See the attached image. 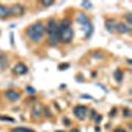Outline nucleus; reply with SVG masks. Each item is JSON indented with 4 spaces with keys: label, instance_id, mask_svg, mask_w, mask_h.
Returning a JSON list of instances; mask_svg holds the SVG:
<instances>
[{
    "label": "nucleus",
    "instance_id": "nucleus-1",
    "mask_svg": "<svg viewBox=\"0 0 132 132\" xmlns=\"http://www.w3.org/2000/svg\"><path fill=\"white\" fill-rule=\"evenodd\" d=\"M58 37H60V42L64 44H69L73 40V28L71 24L67 19H64L58 22Z\"/></svg>",
    "mask_w": 132,
    "mask_h": 132
},
{
    "label": "nucleus",
    "instance_id": "nucleus-2",
    "mask_svg": "<svg viewBox=\"0 0 132 132\" xmlns=\"http://www.w3.org/2000/svg\"><path fill=\"white\" fill-rule=\"evenodd\" d=\"M44 34H45V25L41 21H36L34 24L29 25L26 28V36L33 42H40L44 37Z\"/></svg>",
    "mask_w": 132,
    "mask_h": 132
},
{
    "label": "nucleus",
    "instance_id": "nucleus-3",
    "mask_svg": "<svg viewBox=\"0 0 132 132\" xmlns=\"http://www.w3.org/2000/svg\"><path fill=\"white\" fill-rule=\"evenodd\" d=\"M45 32H48L49 36V44L56 46L60 42V37H58V21L54 19H50L48 25L45 26Z\"/></svg>",
    "mask_w": 132,
    "mask_h": 132
},
{
    "label": "nucleus",
    "instance_id": "nucleus-4",
    "mask_svg": "<svg viewBox=\"0 0 132 132\" xmlns=\"http://www.w3.org/2000/svg\"><path fill=\"white\" fill-rule=\"evenodd\" d=\"M74 115L78 118L79 120H83L87 118V108L82 106V104H79V106H75L74 107Z\"/></svg>",
    "mask_w": 132,
    "mask_h": 132
},
{
    "label": "nucleus",
    "instance_id": "nucleus-5",
    "mask_svg": "<svg viewBox=\"0 0 132 132\" xmlns=\"http://www.w3.org/2000/svg\"><path fill=\"white\" fill-rule=\"evenodd\" d=\"M4 96L8 100H11V102H16V100L20 99V92H19L17 90H7L4 92Z\"/></svg>",
    "mask_w": 132,
    "mask_h": 132
},
{
    "label": "nucleus",
    "instance_id": "nucleus-6",
    "mask_svg": "<svg viewBox=\"0 0 132 132\" xmlns=\"http://www.w3.org/2000/svg\"><path fill=\"white\" fill-rule=\"evenodd\" d=\"M9 12H11L12 16H21V15L25 13V7L24 5H20V4H16V5L11 7Z\"/></svg>",
    "mask_w": 132,
    "mask_h": 132
},
{
    "label": "nucleus",
    "instance_id": "nucleus-7",
    "mask_svg": "<svg viewBox=\"0 0 132 132\" xmlns=\"http://www.w3.org/2000/svg\"><path fill=\"white\" fill-rule=\"evenodd\" d=\"M13 71L19 75H24L28 73V67H26V65H24L22 62H19V64H16L13 66Z\"/></svg>",
    "mask_w": 132,
    "mask_h": 132
},
{
    "label": "nucleus",
    "instance_id": "nucleus-8",
    "mask_svg": "<svg viewBox=\"0 0 132 132\" xmlns=\"http://www.w3.org/2000/svg\"><path fill=\"white\" fill-rule=\"evenodd\" d=\"M8 16H11V12H9V7L0 4V19H7Z\"/></svg>",
    "mask_w": 132,
    "mask_h": 132
},
{
    "label": "nucleus",
    "instance_id": "nucleus-9",
    "mask_svg": "<svg viewBox=\"0 0 132 132\" xmlns=\"http://www.w3.org/2000/svg\"><path fill=\"white\" fill-rule=\"evenodd\" d=\"M77 21H78L79 24H82V25H87V24H88V17H87V15L79 13L78 16H77Z\"/></svg>",
    "mask_w": 132,
    "mask_h": 132
},
{
    "label": "nucleus",
    "instance_id": "nucleus-10",
    "mask_svg": "<svg viewBox=\"0 0 132 132\" xmlns=\"http://www.w3.org/2000/svg\"><path fill=\"white\" fill-rule=\"evenodd\" d=\"M116 29H118V32L119 33H130V28L126 25V24H123V22H120V24H116Z\"/></svg>",
    "mask_w": 132,
    "mask_h": 132
},
{
    "label": "nucleus",
    "instance_id": "nucleus-11",
    "mask_svg": "<svg viewBox=\"0 0 132 132\" xmlns=\"http://www.w3.org/2000/svg\"><path fill=\"white\" fill-rule=\"evenodd\" d=\"M106 28H107L108 32H114V30L116 29L115 21H114V20H107V21H106Z\"/></svg>",
    "mask_w": 132,
    "mask_h": 132
},
{
    "label": "nucleus",
    "instance_id": "nucleus-12",
    "mask_svg": "<svg viewBox=\"0 0 132 132\" xmlns=\"http://www.w3.org/2000/svg\"><path fill=\"white\" fill-rule=\"evenodd\" d=\"M11 132H34V131L30 130V128H25V127H16V128H12Z\"/></svg>",
    "mask_w": 132,
    "mask_h": 132
},
{
    "label": "nucleus",
    "instance_id": "nucleus-13",
    "mask_svg": "<svg viewBox=\"0 0 132 132\" xmlns=\"http://www.w3.org/2000/svg\"><path fill=\"white\" fill-rule=\"evenodd\" d=\"M114 77H115V79L118 81V82H122V79H123V73L120 71V70H116L114 73Z\"/></svg>",
    "mask_w": 132,
    "mask_h": 132
},
{
    "label": "nucleus",
    "instance_id": "nucleus-14",
    "mask_svg": "<svg viewBox=\"0 0 132 132\" xmlns=\"http://www.w3.org/2000/svg\"><path fill=\"white\" fill-rule=\"evenodd\" d=\"M82 7H85L86 9H88V8H91V7H92V4H91V3H88V1H83Z\"/></svg>",
    "mask_w": 132,
    "mask_h": 132
},
{
    "label": "nucleus",
    "instance_id": "nucleus-15",
    "mask_svg": "<svg viewBox=\"0 0 132 132\" xmlns=\"http://www.w3.org/2000/svg\"><path fill=\"white\" fill-rule=\"evenodd\" d=\"M91 33H92V25L90 24V28H87V33H86V38H88L91 36Z\"/></svg>",
    "mask_w": 132,
    "mask_h": 132
},
{
    "label": "nucleus",
    "instance_id": "nucleus-16",
    "mask_svg": "<svg viewBox=\"0 0 132 132\" xmlns=\"http://www.w3.org/2000/svg\"><path fill=\"white\" fill-rule=\"evenodd\" d=\"M26 91H28V94H30V95H33L34 94V92H36V90H34V88L33 87H26Z\"/></svg>",
    "mask_w": 132,
    "mask_h": 132
},
{
    "label": "nucleus",
    "instance_id": "nucleus-17",
    "mask_svg": "<svg viewBox=\"0 0 132 132\" xmlns=\"http://www.w3.org/2000/svg\"><path fill=\"white\" fill-rule=\"evenodd\" d=\"M41 4L44 5V7H50V5H53V4H54V1H42Z\"/></svg>",
    "mask_w": 132,
    "mask_h": 132
},
{
    "label": "nucleus",
    "instance_id": "nucleus-18",
    "mask_svg": "<svg viewBox=\"0 0 132 132\" xmlns=\"http://www.w3.org/2000/svg\"><path fill=\"white\" fill-rule=\"evenodd\" d=\"M123 112H124V116H126V118H130V116H131V111L127 110V108H124Z\"/></svg>",
    "mask_w": 132,
    "mask_h": 132
},
{
    "label": "nucleus",
    "instance_id": "nucleus-19",
    "mask_svg": "<svg viewBox=\"0 0 132 132\" xmlns=\"http://www.w3.org/2000/svg\"><path fill=\"white\" fill-rule=\"evenodd\" d=\"M0 120H7V122H13L12 118H8V116H0Z\"/></svg>",
    "mask_w": 132,
    "mask_h": 132
},
{
    "label": "nucleus",
    "instance_id": "nucleus-20",
    "mask_svg": "<svg viewBox=\"0 0 132 132\" xmlns=\"http://www.w3.org/2000/svg\"><path fill=\"white\" fill-rule=\"evenodd\" d=\"M66 67H69V64H65V65H60V69H61V70H64V69H66Z\"/></svg>",
    "mask_w": 132,
    "mask_h": 132
},
{
    "label": "nucleus",
    "instance_id": "nucleus-21",
    "mask_svg": "<svg viewBox=\"0 0 132 132\" xmlns=\"http://www.w3.org/2000/svg\"><path fill=\"white\" fill-rule=\"evenodd\" d=\"M64 123H65V126H69V124H70V120H69V119H64Z\"/></svg>",
    "mask_w": 132,
    "mask_h": 132
},
{
    "label": "nucleus",
    "instance_id": "nucleus-22",
    "mask_svg": "<svg viewBox=\"0 0 132 132\" xmlns=\"http://www.w3.org/2000/svg\"><path fill=\"white\" fill-rule=\"evenodd\" d=\"M126 17H127V21H128V22H131V21H132V19H131V13H128Z\"/></svg>",
    "mask_w": 132,
    "mask_h": 132
},
{
    "label": "nucleus",
    "instance_id": "nucleus-23",
    "mask_svg": "<svg viewBox=\"0 0 132 132\" xmlns=\"http://www.w3.org/2000/svg\"><path fill=\"white\" fill-rule=\"evenodd\" d=\"M115 132H126V131H124V130H122V128H116V130H115Z\"/></svg>",
    "mask_w": 132,
    "mask_h": 132
},
{
    "label": "nucleus",
    "instance_id": "nucleus-24",
    "mask_svg": "<svg viewBox=\"0 0 132 132\" xmlns=\"http://www.w3.org/2000/svg\"><path fill=\"white\" fill-rule=\"evenodd\" d=\"M99 120H102V116H100V115L96 116V122H99Z\"/></svg>",
    "mask_w": 132,
    "mask_h": 132
},
{
    "label": "nucleus",
    "instance_id": "nucleus-25",
    "mask_svg": "<svg viewBox=\"0 0 132 132\" xmlns=\"http://www.w3.org/2000/svg\"><path fill=\"white\" fill-rule=\"evenodd\" d=\"M95 115H96V114H95V111H91V115H90V116H91V118H94V116H95Z\"/></svg>",
    "mask_w": 132,
    "mask_h": 132
},
{
    "label": "nucleus",
    "instance_id": "nucleus-26",
    "mask_svg": "<svg viewBox=\"0 0 132 132\" xmlns=\"http://www.w3.org/2000/svg\"><path fill=\"white\" fill-rule=\"evenodd\" d=\"M57 132H64V131H57Z\"/></svg>",
    "mask_w": 132,
    "mask_h": 132
}]
</instances>
